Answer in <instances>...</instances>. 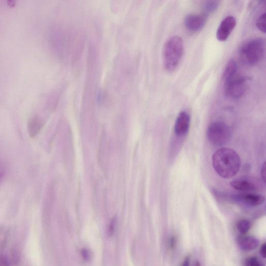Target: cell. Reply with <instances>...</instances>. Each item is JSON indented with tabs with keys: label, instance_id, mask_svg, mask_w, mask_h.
<instances>
[{
	"label": "cell",
	"instance_id": "6da1fadb",
	"mask_svg": "<svg viewBox=\"0 0 266 266\" xmlns=\"http://www.w3.org/2000/svg\"><path fill=\"white\" fill-rule=\"evenodd\" d=\"M213 168L221 177L230 178L236 176L240 168V159L234 150L222 148L218 149L212 157Z\"/></svg>",
	"mask_w": 266,
	"mask_h": 266
},
{
	"label": "cell",
	"instance_id": "7a4b0ae2",
	"mask_svg": "<svg viewBox=\"0 0 266 266\" xmlns=\"http://www.w3.org/2000/svg\"><path fill=\"white\" fill-rule=\"evenodd\" d=\"M265 40L257 37L248 41L240 48V61L245 66L253 67L258 65L265 54Z\"/></svg>",
	"mask_w": 266,
	"mask_h": 266
},
{
	"label": "cell",
	"instance_id": "3957f363",
	"mask_svg": "<svg viewBox=\"0 0 266 266\" xmlns=\"http://www.w3.org/2000/svg\"><path fill=\"white\" fill-rule=\"evenodd\" d=\"M183 45L178 36L170 37L164 46L163 56L164 66L169 72H172L178 66L183 54Z\"/></svg>",
	"mask_w": 266,
	"mask_h": 266
},
{
	"label": "cell",
	"instance_id": "277c9868",
	"mask_svg": "<svg viewBox=\"0 0 266 266\" xmlns=\"http://www.w3.org/2000/svg\"><path fill=\"white\" fill-rule=\"evenodd\" d=\"M232 130L228 125L222 121H214L209 126L207 136L211 144L221 146L227 144L232 138Z\"/></svg>",
	"mask_w": 266,
	"mask_h": 266
},
{
	"label": "cell",
	"instance_id": "5b68a950",
	"mask_svg": "<svg viewBox=\"0 0 266 266\" xmlns=\"http://www.w3.org/2000/svg\"><path fill=\"white\" fill-rule=\"evenodd\" d=\"M251 80L249 77L237 75L227 83L224 84V92L231 99H237L242 97L248 88Z\"/></svg>",
	"mask_w": 266,
	"mask_h": 266
},
{
	"label": "cell",
	"instance_id": "8992f818",
	"mask_svg": "<svg viewBox=\"0 0 266 266\" xmlns=\"http://www.w3.org/2000/svg\"><path fill=\"white\" fill-rule=\"evenodd\" d=\"M236 26V18L229 16L222 20L216 32V37L219 42L227 40Z\"/></svg>",
	"mask_w": 266,
	"mask_h": 266
},
{
	"label": "cell",
	"instance_id": "52a82bcc",
	"mask_svg": "<svg viewBox=\"0 0 266 266\" xmlns=\"http://www.w3.org/2000/svg\"><path fill=\"white\" fill-rule=\"evenodd\" d=\"M207 16L204 14H189L185 18V25L186 28L193 32L201 31L207 23Z\"/></svg>",
	"mask_w": 266,
	"mask_h": 266
},
{
	"label": "cell",
	"instance_id": "ba28073f",
	"mask_svg": "<svg viewBox=\"0 0 266 266\" xmlns=\"http://www.w3.org/2000/svg\"><path fill=\"white\" fill-rule=\"evenodd\" d=\"M191 125V117L186 111L181 112L178 116L174 125V132L179 137L187 134Z\"/></svg>",
	"mask_w": 266,
	"mask_h": 266
},
{
	"label": "cell",
	"instance_id": "9c48e42d",
	"mask_svg": "<svg viewBox=\"0 0 266 266\" xmlns=\"http://www.w3.org/2000/svg\"><path fill=\"white\" fill-rule=\"evenodd\" d=\"M239 247L244 251L250 252L255 250L259 244V240L252 236L241 235L237 239Z\"/></svg>",
	"mask_w": 266,
	"mask_h": 266
},
{
	"label": "cell",
	"instance_id": "30bf717a",
	"mask_svg": "<svg viewBox=\"0 0 266 266\" xmlns=\"http://www.w3.org/2000/svg\"><path fill=\"white\" fill-rule=\"evenodd\" d=\"M45 125L44 120L38 116H33L29 119L28 124V131L30 138H34L42 131Z\"/></svg>",
	"mask_w": 266,
	"mask_h": 266
},
{
	"label": "cell",
	"instance_id": "8fae6325",
	"mask_svg": "<svg viewBox=\"0 0 266 266\" xmlns=\"http://www.w3.org/2000/svg\"><path fill=\"white\" fill-rule=\"evenodd\" d=\"M239 199L253 207L261 205L265 200V198L262 195L255 193H245L239 195Z\"/></svg>",
	"mask_w": 266,
	"mask_h": 266
},
{
	"label": "cell",
	"instance_id": "7c38bea8",
	"mask_svg": "<svg viewBox=\"0 0 266 266\" xmlns=\"http://www.w3.org/2000/svg\"><path fill=\"white\" fill-rule=\"evenodd\" d=\"M238 72V65L236 61L234 59H231L228 61L226 66H225L222 73V80L224 84L231 80L236 77Z\"/></svg>",
	"mask_w": 266,
	"mask_h": 266
},
{
	"label": "cell",
	"instance_id": "4fadbf2b",
	"mask_svg": "<svg viewBox=\"0 0 266 266\" xmlns=\"http://www.w3.org/2000/svg\"><path fill=\"white\" fill-rule=\"evenodd\" d=\"M231 185L235 189L239 191L250 192L256 191L255 184L247 180H234L231 182Z\"/></svg>",
	"mask_w": 266,
	"mask_h": 266
},
{
	"label": "cell",
	"instance_id": "5bb4252c",
	"mask_svg": "<svg viewBox=\"0 0 266 266\" xmlns=\"http://www.w3.org/2000/svg\"><path fill=\"white\" fill-rule=\"evenodd\" d=\"M219 5V0H207L203 5V10L206 15L215 12Z\"/></svg>",
	"mask_w": 266,
	"mask_h": 266
},
{
	"label": "cell",
	"instance_id": "9a60e30c",
	"mask_svg": "<svg viewBox=\"0 0 266 266\" xmlns=\"http://www.w3.org/2000/svg\"><path fill=\"white\" fill-rule=\"evenodd\" d=\"M251 227V223L247 219L240 220L236 224L237 230L241 235H246L250 231Z\"/></svg>",
	"mask_w": 266,
	"mask_h": 266
},
{
	"label": "cell",
	"instance_id": "2e32d148",
	"mask_svg": "<svg viewBox=\"0 0 266 266\" xmlns=\"http://www.w3.org/2000/svg\"><path fill=\"white\" fill-rule=\"evenodd\" d=\"M265 13L261 14L257 18L256 23L257 28L260 31L265 33Z\"/></svg>",
	"mask_w": 266,
	"mask_h": 266
},
{
	"label": "cell",
	"instance_id": "e0dca14e",
	"mask_svg": "<svg viewBox=\"0 0 266 266\" xmlns=\"http://www.w3.org/2000/svg\"><path fill=\"white\" fill-rule=\"evenodd\" d=\"M244 264L247 266H261L263 265L262 262L255 256L249 257L245 259Z\"/></svg>",
	"mask_w": 266,
	"mask_h": 266
},
{
	"label": "cell",
	"instance_id": "ac0fdd59",
	"mask_svg": "<svg viewBox=\"0 0 266 266\" xmlns=\"http://www.w3.org/2000/svg\"><path fill=\"white\" fill-rule=\"evenodd\" d=\"M7 170V166L5 162L0 159V183H1L5 179Z\"/></svg>",
	"mask_w": 266,
	"mask_h": 266
},
{
	"label": "cell",
	"instance_id": "d6986e66",
	"mask_svg": "<svg viewBox=\"0 0 266 266\" xmlns=\"http://www.w3.org/2000/svg\"><path fill=\"white\" fill-rule=\"evenodd\" d=\"M264 1V0H251L249 4V8L250 9H255Z\"/></svg>",
	"mask_w": 266,
	"mask_h": 266
},
{
	"label": "cell",
	"instance_id": "ffe728a7",
	"mask_svg": "<svg viewBox=\"0 0 266 266\" xmlns=\"http://www.w3.org/2000/svg\"><path fill=\"white\" fill-rule=\"evenodd\" d=\"M10 264L9 260L5 255L0 253V266H5Z\"/></svg>",
	"mask_w": 266,
	"mask_h": 266
},
{
	"label": "cell",
	"instance_id": "44dd1931",
	"mask_svg": "<svg viewBox=\"0 0 266 266\" xmlns=\"http://www.w3.org/2000/svg\"><path fill=\"white\" fill-rule=\"evenodd\" d=\"M260 253L261 256L263 258L266 257V243L264 242L262 244L260 250Z\"/></svg>",
	"mask_w": 266,
	"mask_h": 266
},
{
	"label": "cell",
	"instance_id": "7402d4cb",
	"mask_svg": "<svg viewBox=\"0 0 266 266\" xmlns=\"http://www.w3.org/2000/svg\"><path fill=\"white\" fill-rule=\"evenodd\" d=\"M170 248L172 250L175 248L176 245V239L175 237H172L169 242Z\"/></svg>",
	"mask_w": 266,
	"mask_h": 266
},
{
	"label": "cell",
	"instance_id": "603a6c76",
	"mask_svg": "<svg viewBox=\"0 0 266 266\" xmlns=\"http://www.w3.org/2000/svg\"><path fill=\"white\" fill-rule=\"evenodd\" d=\"M261 175L262 179H263L264 182H265V162L263 163V165H262V167L261 168Z\"/></svg>",
	"mask_w": 266,
	"mask_h": 266
},
{
	"label": "cell",
	"instance_id": "cb8c5ba5",
	"mask_svg": "<svg viewBox=\"0 0 266 266\" xmlns=\"http://www.w3.org/2000/svg\"><path fill=\"white\" fill-rule=\"evenodd\" d=\"M115 220H113L112 222L110 224V227L109 229V234L111 235L112 234H113V232L114 231L115 229Z\"/></svg>",
	"mask_w": 266,
	"mask_h": 266
},
{
	"label": "cell",
	"instance_id": "d4e9b609",
	"mask_svg": "<svg viewBox=\"0 0 266 266\" xmlns=\"http://www.w3.org/2000/svg\"><path fill=\"white\" fill-rule=\"evenodd\" d=\"M190 264V257L188 256L185 260H184L183 262H182V265H189Z\"/></svg>",
	"mask_w": 266,
	"mask_h": 266
},
{
	"label": "cell",
	"instance_id": "484cf974",
	"mask_svg": "<svg viewBox=\"0 0 266 266\" xmlns=\"http://www.w3.org/2000/svg\"><path fill=\"white\" fill-rule=\"evenodd\" d=\"M82 255H83L84 258L86 259L89 258V253L87 250H84L82 251Z\"/></svg>",
	"mask_w": 266,
	"mask_h": 266
}]
</instances>
